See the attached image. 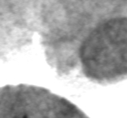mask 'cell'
Masks as SVG:
<instances>
[{"label": "cell", "instance_id": "cell-1", "mask_svg": "<svg viewBox=\"0 0 127 118\" xmlns=\"http://www.w3.org/2000/svg\"><path fill=\"white\" fill-rule=\"evenodd\" d=\"M65 98L27 84L0 88V118L86 117Z\"/></svg>", "mask_w": 127, "mask_h": 118}, {"label": "cell", "instance_id": "cell-2", "mask_svg": "<svg viewBox=\"0 0 127 118\" xmlns=\"http://www.w3.org/2000/svg\"><path fill=\"white\" fill-rule=\"evenodd\" d=\"M27 0H0V60L24 46L26 31Z\"/></svg>", "mask_w": 127, "mask_h": 118}]
</instances>
